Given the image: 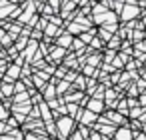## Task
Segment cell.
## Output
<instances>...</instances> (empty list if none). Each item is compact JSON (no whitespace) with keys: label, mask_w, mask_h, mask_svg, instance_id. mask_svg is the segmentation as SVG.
Returning a JSON list of instances; mask_svg holds the SVG:
<instances>
[{"label":"cell","mask_w":146,"mask_h":140,"mask_svg":"<svg viewBox=\"0 0 146 140\" xmlns=\"http://www.w3.org/2000/svg\"><path fill=\"white\" fill-rule=\"evenodd\" d=\"M116 140H130V134H128V130H120V132L116 134Z\"/></svg>","instance_id":"cell-1"}]
</instances>
